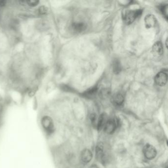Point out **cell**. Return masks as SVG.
I'll list each match as a JSON object with an SVG mask.
<instances>
[{
	"label": "cell",
	"mask_w": 168,
	"mask_h": 168,
	"mask_svg": "<svg viewBox=\"0 0 168 168\" xmlns=\"http://www.w3.org/2000/svg\"><path fill=\"white\" fill-rule=\"evenodd\" d=\"M40 124L43 132L46 136L52 135L55 131L53 119L48 115H44L41 118Z\"/></svg>",
	"instance_id": "obj_1"
},
{
	"label": "cell",
	"mask_w": 168,
	"mask_h": 168,
	"mask_svg": "<svg viewBox=\"0 0 168 168\" xmlns=\"http://www.w3.org/2000/svg\"><path fill=\"white\" fill-rule=\"evenodd\" d=\"M142 13V10L135 11H126L124 12L122 18L125 24L129 25L135 21L136 18L139 17Z\"/></svg>",
	"instance_id": "obj_2"
},
{
	"label": "cell",
	"mask_w": 168,
	"mask_h": 168,
	"mask_svg": "<svg viewBox=\"0 0 168 168\" xmlns=\"http://www.w3.org/2000/svg\"><path fill=\"white\" fill-rule=\"evenodd\" d=\"M119 121L118 119H109L106 122L103 128V130L107 134H113L117 129Z\"/></svg>",
	"instance_id": "obj_3"
},
{
	"label": "cell",
	"mask_w": 168,
	"mask_h": 168,
	"mask_svg": "<svg viewBox=\"0 0 168 168\" xmlns=\"http://www.w3.org/2000/svg\"><path fill=\"white\" fill-rule=\"evenodd\" d=\"M144 156L148 160L154 159L157 155V151L156 148L150 144H146L143 148Z\"/></svg>",
	"instance_id": "obj_4"
},
{
	"label": "cell",
	"mask_w": 168,
	"mask_h": 168,
	"mask_svg": "<svg viewBox=\"0 0 168 168\" xmlns=\"http://www.w3.org/2000/svg\"><path fill=\"white\" fill-rule=\"evenodd\" d=\"M168 74L167 72L162 71L157 74L155 78V82L159 86H164L167 84Z\"/></svg>",
	"instance_id": "obj_5"
},
{
	"label": "cell",
	"mask_w": 168,
	"mask_h": 168,
	"mask_svg": "<svg viewBox=\"0 0 168 168\" xmlns=\"http://www.w3.org/2000/svg\"><path fill=\"white\" fill-rule=\"evenodd\" d=\"M93 158V154L89 149H85L81 152V159L84 163H89Z\"/></svg>",
	"instance_id": "obj_6"
},
{
	"label": "cell",
	"mask_w": 168,
	"mask_h": 168,
	"mask_svg": "<svg viewBox=\"0 0 168 168\" xmlns=\"http://www.w3.org/2000/svg\"><path fill=\"white\" fill-rule=\"evenodd\" d=\"M146 27L148 28L155 27L157 25V19L154 15H148L145 19Z\"/></svg>",
	"instance_id": "obj_7"
},
{
	"label": "cell",
	"mask_w": 168,
	"mask_h": 168,
	"mask_svg": "<svg viewBox=\"0 0 168 168\" xmlns=\"http://www.w3.org/2000/svg\"><path fill=\"white\" fill-rule=\"evenodd\" d=\"M108 120V117L105 113H103L100 115L99 118L98 119L96 127L98 130H101L103 129Z\"/></svg>",
	"instance_id": "obj_8"
},
{
	"label": "cell",
	"mask_w": 168,
	"mask_h": 168,
	"mask_svg": "<svg viewBox=\"0 0 168 168\" xmlns=\"http://www.w3.org/2000/svg\"><path fill=\"white\" fill-rule=\"evenodd\" d=\"M72 28L74 32H76V33H80L85 30L86 26L84 23L76 22L73 24Z\"/></svg>",
	"instance_id": "obj_9"
},
{
	"label": "cell",
	"mask_w": 168,
	"mask_h": 168,
	"mask_svg": "<svg viewBox=\"0 0 168 168\" xmlns=\"http://www.w3.org/2000/svg\"><path fill=\"white\" fill-rule=\"evenodd\" d=\"M124 98L121 93H117L113 97V102L116 106H120L123 103Z\"/></svg>",
	"instance_id": "obj_10"
},
{
	"label": "cell",
	"mask_w": 168,
	"mask_h": 168,
	"mask_svg": "<svg viewBox=\"0 0 168 168\" xmlns=\"http://www.w3.org/2000/svg\"><path fill=\"white\" fill-rule=\"evenodd\" d=\"M152 51L155 55H161L163 53V46L160 41H158L153 46Z\"/></svg>",
	"instance_id": "obj_11"
},
{
	"label": "cell",
	"mask_w": 168,
	"mask_h": 168,
	"mask_svg": "<svg viewBox=\"0 0 168 168\" xmlns=\"http://www.w3.org/2000/svg\"><path fill=\"white\" fill-rule=\"evenodd\" d=\"M96 155L98 160L101 161L103 157V146L101 142L97 145L96 148Z\"/></svg>",
	"instance_id": "obj_12"
},
{
	"label": "cell",
	"mask_w": 168,
	"mask_h": 168,
	"mask_svg": "<svg viewBox=\"0 0 168 168\" xmlns=\"http://www.w3.org/2000/svg\"><path fill=\"white\" fill-rule=\"evenodd\" d=\"M113 72L115 74H118L121 71V66L119 61L115 60L113 64Z\"/></svg>",
	"instance_id": "obj_13"
},
{
	"label": "cell",
	"mask_w": 168,
	"mask_h": 168,
	"mask_svg": "<svg viewBox=\"0 0 168 168\" xmlns=\"http://www.w3.org/2000/svg\"><path fill=\"white\" fill-rule=\"evenodd\" d=\"M168 5H164L161 6L160 7V10L163 14L166 19H168Z\"/></svg>",
	"instance_id": "obj_14"
},
{
	"label": "cell",
	"mask_w": 168,
	"mask_h": 168,
	"mask_svg": "<svg viewBox=\"0 0 168 168\" xmlns=\"http://www.w3.org/2000/svg\"><path fill=\"white\" fill-rule=\"evenodd\" d=\"M48 11V8L47 7H46V6H42L39 7L38 12L41 15H45L47 13Z\"/></svg>",
	"instance_id": "obj_15"
},
{
	"label": "cell",
	"mask_w": 168,
	"mask_h": 168,
	"mask_svg": "<svg viewBox=\"0 0 168 168\" xmlns=\"http://www.w3.org/2000/svg\"><path fill=\"white\" fill-rule=\"evenodd\" d=\"M90 120L91 121L92 124L94 125V126L97 127V117L96 114H92L90 116Z\"/></svg>",
	"instance_id": "obj_16"
},
{
	"label": "cell",
	"mask_w": 168,
	"mask_h": 168,
	"mask_svg": "<svg viewBox=\"0 0 168 168\" xmlns=\"http://www.w3.org/2000/svg\"><path fill=\"white\" fill-rule=\"evenodd\" d=\"M26 2L29 6L32 7H36L38 5L39 2L37 1H28Z\"/></svg>",
	"instance_id": "obj_17"
},
{
	"label": "cell",
	"mask_w": 168,
	"mask_h": 168,
	"mask_svg": "<svg viewBox=\"0 0 168 168\" xmlns=\"http://www.w3.org/2000/svg\"><path fill=\"white\" fill-rule=\"evenodd\" d=\"M3 113H4V107H3L2 104L0 103V119L2 117Z\"/></svg>",
	"instance_id": "obj_18"
},
{
	"label": "cell",
	"mask_w": 168,
	"mask_h": 168,
	"mask_svg": "<svg viewBox=\"0 0 168 168\" xmlns=\"http://www.w3.org/2000/svg\"><path fill=\"white\" fill-rule=\"evenodd\" d=\"M36 88H34V89H33L31 90H30V91L29 92V95L30 96V97H32L35 94L36 92Z\"/></svg>",
	"instance_id": "obj_19"
}]
</instances>
